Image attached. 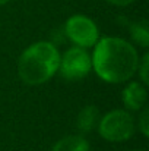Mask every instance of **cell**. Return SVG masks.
<instances>
[{
  "label": "cell",
  "mask_w": 149,
  "mask_h": 151,
  "mask_svg": "<svg viewBox=\"0 0 149 151\" xmlns=\"http://www.w3.org/2000/svg\"><path fill=\"white\" fill-rule=\"evenodd\" d=\"M66 37L78 47L89 49L94 47L99 40L97 24L85 15H73L64 24Z\"/></svg>",
  "instance_id": "cell-4"
},
{
  "label": "cell",
  "mask_w": 149,
  "mask_h": 151,
  "mask_svg": "<svg viewBox=\"0 0 149 151\" xmlns=\"http://www.w3.org/2000/svg\"><path fill=\"white\" fill-rule=\"evenodd\" d=\"M135 151H138V150H135Z\"/></svg>",
  "instance_id": "cell-14"
},
{
  "label": "cell",
  "mask_w": 149,
  "mask_h": 151,
  "mask_svg": "<svg viewBox=\"0 0 149 151\" xmlns=\"http://www.w3.org/2000/svg\"><path fill=\"white\" fill-rule=\"evenodd\" d=\"M7 1H10V0H0V6H3V4H6Z\"/></svg>",
  "instance_id": "cell-13"
},
{
  "label": "cell",
  "mask_w": 149,
  "mask_h": 151,
  "mask_svg": "<svg viewBox=\"0 0 149 151\" xmlns=\"http://www.w3.org/2000/svg\"><path fill=\"white\" fill-rule=\"evenodd\" d=\"M91 69L92 62L86 49L75 46L60 56L58 72L67 81H81L91 72Z\"/></svg>",
  "instance_id": "cell-5"
},
{
  "label": "cell",
  "mask_w": 149,
  "mask_h": 151,
  "mask_svg": "<svg viewBox=\"0 0 149 151\" xmlns=\"http://www.w3.org/2000/svg\"><path fill=\"white\" fill-rule=\"evenodd\" d=\"M130 35L133 38L135 43H138L142 47H148L149 46V29L145 21L142 22H135L130 27Z\"/></svg>",
  "instance_id": "cell-9"
},
{
  "label": "cell",
  "mask_w": 149,
  "mask_h": 151,
  "mask_svg": "<svg viewBox=\"0 0 149 151\" xmlns=\"http://www.w3.org/2000/svg\"><path fill=\"white\" fill-rule=\"evenodd\" d=\"M139 129L140 132L145 135V137H149V109L145 107V110L142 111L140 117H139Z\"/></svg>",
  "instance_id": "cell-11"
},
{
  "label": "cell",
  "mask_w": 149,
  "mask_h": 151,
  "mask_svg": "<svg viewBox=\"0 0 149 151\" xmlns=\"http://www.w3.org/2000/svg\"><path fill=\"white\" fill-rule=\"evenodd\" d=\"M105 1H108V3H111L114 6H129L135 0H105Z\"/></svg>",
  "instance_id": "cell-12"
},
{
  "label": "cell",
  "mask_w": 149,
  "mask_h": 151,
  "mask_svg": "<svg viewBox=\"0 0 149 151\" xmlns=\"http://www.w3.org/2000/svg\"><path fill=\"white\" fill-rule=\"evenodd\" d=\"M101 119L99 116V110L95 106H85L78 117H76V128L82 132V134H88V132H92L97 126H98V122Z\"/></svg>",
  "instance_id": "cell-7"
},
{
  "label": "cell",
  "mask_w": 149,
  "mask_h": 151,
  "mask_svg": "<svg viewBox=\"0 0 149 151\" xmlns=\"http://www.w3.org/2000/svg\"><path fill=\"white\" fill-rule=\"evenodd\" d=\"M51 151H89V142L81 135H69L58 139Z\"/></svg>",
  "instance_id": "cell-8"
},
{
  "label": "cell",
  "mask_w": 149,
  "mask_h": 151,
  "mask_svg": "<svg viewBox=\"0 0 149 151\" xmlns=\"http://www.w3.org/2000/svg\"><path fill=\"white\" fill-rule=\"evenodd\" d=\"M98 134L110 142H123L133 137L135 134V119L133 116L123 110L115 109L105 113L98 122Z\"/></svg>",
  "instance_id": "cell-3"
},
{
  "label": "cell",
  "mask_w": 149,
  "mask_h": 151,
  "mask_svg": "<svg viewBox=\"0 0 149 151\" xmlns=\"http://www.w3.org/2000/svg\"><path fill=\"white\" fill-rule=\"evenodd\" d=\"M60 53L50 41H38L26 47L18 60V75L28 85L50 81L58 70Z\"/></svg>",
  "instance_id": "cell-2"
},
{
  "label": "cell",
  "mask_w": 149,
  "mask_h": 151,
  "mask_svg": "<svg viewBox=\"0 0 149 151\" xmlns=\"http://www.w3.org/2000/svg\"><path fill=\"white\" fill-rule=\"evenodd\" d=\"M92 69L108 84H121L129 81L139 65L138 50L133 44L118 37H102L94 46L91 56Z\"/></svg>",
  "instance_id": "cell-1"
},
{
  "label": "cell",
  "mask_w": 149,
  "mask_h": 151,
  "mask_svg": "<svg viewBox=\"0 0 149 151\" xmlns=\"http://www.w3.org/2000/svg\"><path fill=\"white\" fill-rule=\"evenodd\" d=\"M146 97H148V94H146L145 85L140 82H136V81L127 84L121 93L123 104L126 106V109L133 110V111L140 110L146 104Z\"/></svg>",
  "instance_id": "cell-6"
},
{
  "label": "cell",
  "mask_w": 149,
  "mask_h": 151,
  "mask_svg": "<svg viewBox=\"0 0 149 151\" xmlns=\"http://www.w3.org/2000/svg\"><path fill=\"white\" fill-rule=\"evenodd\" d=\"M138 69H139V75H140V79L145 85L149 84V76H148V69H149V54H143V59L142 62L139 60V65H138Z\"/></svg>",
  "instance_id": "cell-10"
}]
</instances>
